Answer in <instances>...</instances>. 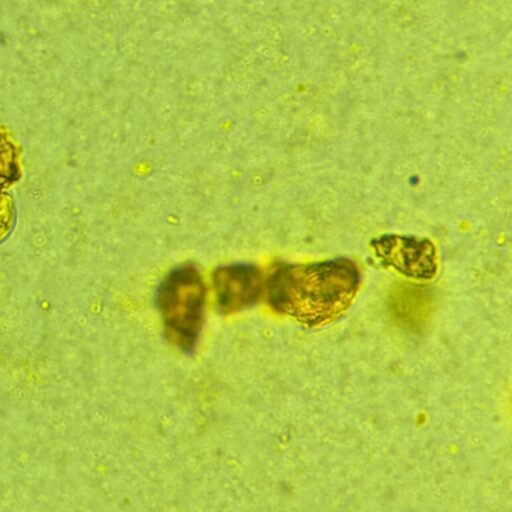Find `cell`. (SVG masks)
Returning a JSON list of instances; mask_svg holds the SVG:
<instances>
[{
	"label": "cell",
	"instance_id": "4",
	"mask_svg": "<svg viewBox=\"0 0 512 512\" xmlns=\"http://www.w3.org/2000/svg\"><path fill=\"white\" fill-rule=\"evenodd\" d=\"M214 287L219 311L237 312L256 302L261 292V277L252 266H230L216 272Z\"/></svg>",
	"mask_w": 512,
	"mask_h": 512
},
{
	"label": "cell",
	"instance_id": "1",
	"mask_svg": "<svg viewBox=\"0 0 512 512\" xmlns=\"http://www.w3.org/2000/svg\"><path fill=\"white\" fill-rule=\"evenodd\" d=\"M360 285L355 262L335 258L309 264H285L266 282L269 304L308 325L329 322L352 303Z\"/></svg>",
	"mask_w": 512,
	"mask_h": 512
},
{
	"label": "cell",
	"instance_id": "2",
	"mask_svg": "<svg viewBox=\"0 0 512 512\" xmlns=\"http://www.w3.org/2000/svg\"><path fill=\"white\" fill-rule=\"evenodd\" d=\"M205 286L198 272L181 267L164 280L157 293L167 337L184 351L194 348L203 325Z\"/></svg>",
	"mask_w": 512,
	"mask_h": 512
},
{
	"label": "cell",
	"instance_id": "5",
	"mask_svg": "<svg viewBox=\"0 0 512 512\" xmlns=\"http://www.w3.org/2000/svg\"><path fill=\"white\" fill-rule=\"evenodd\" d=\"M19 174L16 147L8 135L0 129V198Z\"/></svg>",
	"mask_w": 512,
	"mask_h": 512
},
{
	"label": "cell",
	"instance_id": "3",
	"mask_svg": "<svg viewBox=\"0 0 512 512\" xmlns=\"http://www.w3.org/2000/svg\"><path fill=\"white\" fill-rule=\"evenodd\" d=\"M375 257L385 267L416 280L432 279L438 269L434 244L427 238L382 235L371 242Z\"/></svg>",
	"mask_w": 512,
	"mask_h": 512
}]
</instances>
